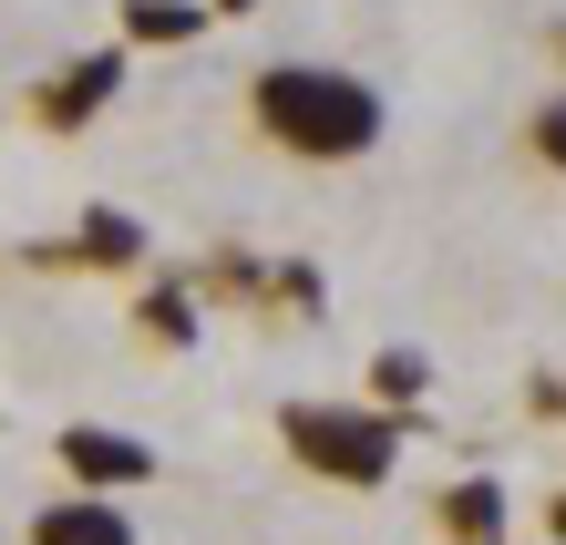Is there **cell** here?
Listing matches in <instances>:
<instances>
[{
	"instance_id": "obj_2",
	"label": "cell",
	"mask_w": 566,
	"mask_h": 545,
	"mask_svg": "<svg viewBox=\"0 0 566 545\" xmlns=\"http://www.w3.org/2000/svg\"><path fill=\"white\" fill-rule=\"evenodd\" d=\"M402 412H381V401H279V442L298 473H319V484L340 494H381L391 473H402Z\"/></svg>"
},
{
	"instance_id": "obj_18",
	"label": "cell",
	"mask_w": 566,
	"mask_h": 545,
	"mask_svg": "<svg viewBox=\"0 0 566 545\" xmlns=\"http://www.w3.org/2000/svg\"><path fill=\"white\" fill-rule=\"evenodd\" d=\"M546 545H556V535H546Z\"/></svg>"
},
{
	"instance_id": "obj_15",
	"label": "cell",
	"mask_w": 566,
	"mask_h": 545,
	"mask_svg": "<svg viewBox=\"0 0 566 545\" xmlns=\"http://www.w3.org/2000/svg\"><path fill=\"white\" fill-rule=\"evenodd\" d=\"M546 535H556V545H566V494H556V504H546Z\"/></svg>"
},
{
	"instance_id": "obj_7",
	"label": "cell",
	"mask_w": 566,
	"mask_h": 545,
	"mask_svg": "<svg viewBox=\"0 0 566 545\" xmlns=\"http://www.w3.org/2000/svg\"><path fill=\"white\" fill-rule=\"evenodd\" d=\"M145 248H155V237H145L135 207H83L73 217V258L83 268H145Z\"/></svg>"
},
{
	"instance_id": "obj_13",
	"label": "cell",
	"mask_w": 566,
	"mask_h": 545,
	"mask_svg": "<svg viewBox=\"0 0 566 545\" xmlns=\"http://www.w3.org/2000/svg\"><path fill=\"white\" fill-rule=\"evenodd\" d=\"M525 155H536L546 176H566V93H546V104L525 114Z\"/></svg>"
},
{
	"instance_id": "obj_6",
	"label": "cell",
	"mask_w": 566,
	"mask_h": 545,
	"mask_svg": "<svg viewBox=\"0 0 566 545\" xmlns=\"http://www.w3.org/2000/svg\"><path fill=\"white\" fill-rule=\"evenodd\" d=\"M432 525H443V545H505V484H494V473L443 484L432 494Z\"/></svg>"
},
{
	"instance_id": "obj_11",
	"label": "cell",
	"mask_w": 566,
	"mask_h": 545,
	"mask_svg": "<svg viewBox=\"0 0 566 545\" xmlns=\"http://www.w3.org/2000/svg\"><path fill=\"white\" fill-rule=\"evenodd\" d=\"M422 391H432V360H422V350H381V360H371V401H381V412L412 422Z\"/></svg>"
},
{
	"instance_id": "obj_8",
	"label": "cell",
	"mask_w": 566,
	"mask_h": 545,
	"mask_svg": "<svg viewBox=\"0 0 566 545\" xmlns=\"http://www.w3.org/2000/svg\"><path fill=\"white\" fill-rule=\"evenodd\" d=\"M217 21V0H124V42L135 52H186Z\"/></svg>"
},
{
	"instance_id": "obj_9",
	"label": "cell",
	"mask_w": 566,
	"mask_h": 545,
	"mask_svg": "<svg viewBox=\"0 0 566 545\" xmlns=\"http://www.w3.org/2000/svg\"><path fill=\"white\" fill-rule=\"evenodd\" d=\"M135 329L155 339V350H196V279H145V298H135Z\"/></svg>"
},
{
	"instance_id": "obj_12",
	"label": "cell",
	"mask_w": 566,
	"mask_h": 545,
	"mask_svg": "<svg viewBox=\"0 0 566 545\" xmlns=\"http://www.w3.org/2000/svg\"><path fill=\"white\" fill-rule=\"evenodd\" d=\"M269 310H289V319H319V310H329V279H319L310 258H279V268H269Z\"/></svg>"
},
{
	"instance_id": "obj_5",
	"label": "cell",
	"mask_w": 566,
	"mask_h": 545,
	"mask_svg": "<svg viewBox=\"0 0 566 545\" xmlns=\"http://www.w3.org/2000/svg\"><path fill=\"white\" fill-rule=\"evenodd\" d=\"M31 545H135V515H124L114 494H52L42 515H31Z\"/></svg>"
},
{
	"instance_id": "obj_1",
	"label": "cell",
	"mask_w": 566,
	"mask_h": 545,
	"mask_svg": "<svg viewBox=\"0 0 566 545\" xmlns=\"http://www.w3.org/2000/svg\"><path fill=\"white\" fill-rule=\"evenodd\" d=\"M248 124L298 165H360L391 134L381 83L340 73V62H258L248 73Z\"/></svg>"
},
{
	"instance_id": "obj_14",
	"label": "cell",
	"mask_w": 566,
	"mask_h": 545,
	"mask_svg": "<svg viewBox=\"0 0 566 545\" xmlns=\"http://www.w3.org/2000/svg\"><path fill=\"white\" fill-rule=\"evenodd\" d=\"M525 401H536L546 422H566V381H556V370H536V381H525Z\"/></svg>"
},
{
	"instance_id": "obj_3",
	"label": "cell",
	"mask_w": 566,
	"mask_h": 545,
	"mask_svg": "<svg viewBox=\"0 0 566 545\" xmlns=\"http://www.w3.org/2000/svg\"><path fill=\"white\" fill-rule=\"evenodd\" d=\"M124 62H135V42H104V52H73V62H52L42 93H31V114H42L52 134H83L93 114L124 93Z\"/></svg>"
},
{
	"instance_id": "obj_10",
	"label": "cell",
	"mask_w": 566,
	"mask_h": 545,
	"mask_svg": "<svg viewBox=\"0 0 566 545\" xmlns=\"http://www.w3.org/2000/svg\"><path fill=\"white\" fill-rule=\"evenodd\" d=\"M269 268L279 258H258V248H217L207 268H196V289H207V298H238V310H269Z\"/></svg>"
},
{
	"instance_id": "obj_4",
	"label": "cell",
	"mask_w": 566,
	"mask_h": 545,
	"mask_svg": "<svg viewBox=\"0 0 566 545\" xmlns=\"http://www.w3.org/2000/svg\"><path fill=\"white\" fill-rule=\"evenodd\" d=\"M52 453H62V473H73L83 494H145V484H155V442L104 432V422H73Z\"/></svg>"
},
{
	"instance_id": "obj_16",
	"label": "cell",
	"mask_w": 566,
	"mask_h": 545,
	"mask_svg": "<svg viewBox=\"0 0 566 545\" xmlns=\"http://www.w3.org/2000/svg\"><path fill=\"white\" fill-rule=\"evenodd\" d=\"M248 11H258V0H217V21H248Z\"/></svg>"
},
{
	"instance_id": "obj_17",
	"label": "cell",
	"mask_w": 566,
	"mask_h": 545,
	"mask_svg": "<svg viewBox=\"0 0 566 545\" xmlns=\"http://www.w3.org/2000/svg\"><path fill=\"white\" fill-rule=\"evenodd\" d=\"M546 52H556V62H566V21H556V31H546Z\"/></svg>"
}]
</instances>
